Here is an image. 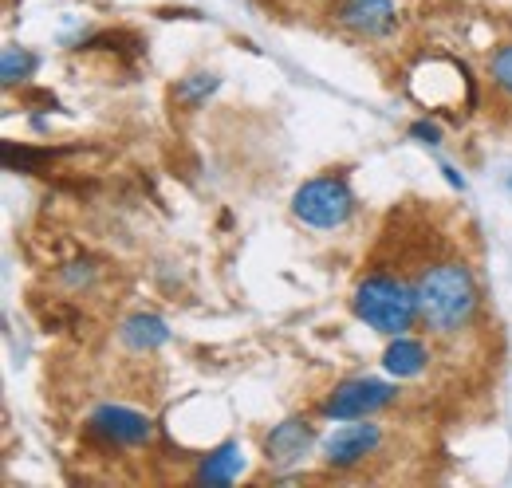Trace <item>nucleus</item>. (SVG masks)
I'll return each mask as SVG.
<instances>
[{
	"label": "nucleus",
	"instance_id": "dca6fc26",
	"mask_svg": "<svg viewBox=\"0 0 512 488\" xmlns=\"http://www.w3.org/2000/svg\"><path fill=\"white\" fill-rule=\"evenodd\" d=\"M75 323H79V311L64 300H52V304L40 307V327L44 331H71Z\"/></svg>",
	"mask_w": 512,
	"mask_h": 488
},
{
	"label": "nucleus",
	"instance_id": "9d476101",
	"mask_svg": "<svg viewBox=\"0 0 512 488\" xmlns=\"http://www.w3.org/2000/svg\"><path fill=\"white\" fill-rule=\"evenodd\" d=\"M119 339L127 343L130 351H154V347H162L166 339H170V331H166V323L158 319V315H130L127 323L119 327Z\"/></svg>",
	"mask_w": 512,
	"mask_h": 488
},
{
	"label": "nucleus",
	"instance_id": "6ab92c4d",
	"mask_svg": "<svg viewBox=\"0 0 512 488\" xmlns=\"http://www.w3.org/2000/svg\"><path fill=\"white\" fill-rule=\"evenodd\" d=\"M509 185H512V182H509Z\"/></svg>",
	"mask_w": 512,
	"mask_h": 488
},
{
	"label": "nucleus",
	"instance_id": "9b49d317",
	"mask_svg": "<svg viewBox=\"0 0 512 488\" xmlns=\"http://www.w3.org/2000/svg\"><path fill=\"white\" fill-rule=\"evenodd\" d=\"M430 363V355H426V347L422 343H414V339H394L390 347H386L383 355V366L394 374V378H414V374H422Z\"/></svg>",
	"mask_w": 512,
	"mask_h": 488
},
{
	"label": "nucleus",
	"instance_id": "7ed1b4c3",
	"mask_svg": "<svg viewBox=\"0 0 512 488\" xmlns=\"http://www.w3.org/2000/svg\"><path fill=\"white\" fill-rule=\"evenodd\" d=\"M292 213L312 229H339L355 213V193H351L347 178L323 174V178H312V182H304L296 189Z\"/></svg>",
	"mask_w": 512,
	"mask_h": 488
},
{
	"label": "nucleus",
	"instance_id": "6e6552de",
	"mask_svg": "<svg viewBox=\"0 0 512 488\" xmlns=\"http://www.w3.org/2000/svg\"><path fill=\"white\" fill-rule=\"evenodd\" d=\"M308 445H312V426L300 422V418L280 422V426L268 433V441H264L272 465H296V461L308 453Z\"/></svg>",
	"mask_w": 512,
	"mask_h": 488
},
{
	"label": "nucleus",
	"instance_id": "f8f14e48",
	"mask_svg": "<svg viewBox=\"0 0 512 488\" xmlns=\"http://www.w3.org/2000/svg\"><path fill=\"white\" fill-rule=\"evenodd\" d=\"M64 150H36V146H20V142H4L0 146V162L4 170H20V174H40L44 166H52Z\"/></svg>",
	"mask_w": 512,
	"mask_h": 488
},
{
	"label": "nucleus",
	"instance_id": "a211bd4d",
	"mask_svg": "<svg viewBox=\"0 0 512 488\" xmlns=\"http://www.w3.org/2000/svg\"><path fill=\"white\" fill-rule=\"evenodd\" d=\"M410 134H414V138H422V142H430V146H438V142H442V130L426 119L414 122V126H410Z\"/></svg>",
	"mask_w": 512,
	"mask_h": 488
},
{
	"label": "nucleus",
	"instance_id": "1a4fd4ad",
	"mask_svg": "<svg viewBox=\"0 0 512 488\" xmlns=\"http://www.w3.org/2000/svg\"><path fill=\"white\" fill-rule=\"evenodd\" d=\"M241 469H245L241 445H237V441H225L221 449H213V453L201 461L197 481H201V485H233V481L241 477Z\"/></svg>",
	"mask_w": 512,
	"mask_h": 488
},
{
	"label": "nucleus",
	"instance_id": "f257e3e1",
	"mask_svg": "<svg viewBox=\"0 0 512 488\" xmlns=\"http://www.w3.org/2000/svg\"><path fill=\"white\" fill-rule=\"evenodd\" d=\"M418 311H422V323L438 335H453V331L469 327V319L477 315L473 272L457 260L426 268L422 280H418Z\"/></svg>",
	"mask_w": 512,
	"mask_h": 488
},
{
	"label": "nucleus",
	"instance_id": "f3484780",
	"mask_svg": "<svg viewBox=\"0 0 512 488\" xmlns=\"http://www.w3.org/2000/svg\"><path fill=\"white\" fill-rule=\"evenodd\" d=\"M489 71H493L497 87H501V91H509V95H512V44H505V48H497V56H493V63H489Z\"/></svg>",
	"mask_w": 512,
	"mask_h": 488
},
{
	"label": "nucleus",
	"instance_id": "ddd939ff",
	"mask_svg": "<svg viewBox=\"0 0 512 488\" xmlns=\"http://www.w3.org/2000/svg\"><path fill=\"white\" fill-rule=\"evenodd\" d=\"M87 48H103V52H119V56H142L146 52V44L127 32V28H119V32H99V36H91L87 40Z\"/></svg>",
	"mask_w": 512,
	"mask_h": 488
},
{
	"label": "nucleus",
	"instance_id": "f03ea898",
	"mask_svg": "<svg viewBox=\"0 0 512 488\" xmlns=\"http://www.w3.org/2000/svg\"><path fill=\"white\" fill-rule=\"evenodd\" d=\"M355 315L367 323V327H375V331H383V335H402V331H410V323L422 315L418 311V288H410V284H402V280H394V276H367L359 288H355Z\"/></svg>",
	"mask_w": 512,
	"mask_h": 488
},
{
	"label": "nucleus",
	"instance_id": "20e7f679",
	"mask_svg": "<svg viewBox=\"0 0 512 488\" xmlns=\"http://www.w3.org/2000/svg\"><path fill=\"white\" fill-rule=\"evenodd\" d=\"M390 398H394V386L390 382L351 378V382H343V386L331 390V398L323 402V414L327 418H339V422H355V418H367V414L383 410Z\"/></svg>",
	"mask_w": 512,
	"mask_h": 488
},
{
	"label": "nucleus",
	"instance_id": "2eb2a0df",
	"mask_svg": "<svg viewBox=\"0 0 512 488\" xmlns=\"http://www.w3.org/2000/svg\"><path fill=\"white\" fill-rule=\"evenodd\" d=\"M36 71V56L24 52V48H4V60H0V79L4 87H16L20 79H28Z\"/></svg>",
	"mask_w": 512,
	"mask_h": 488
},
{
	"label": "nucleus",
	"instance_id": "423d86ee",
	"mask_svg": "<svg viewBox=\"0 0 512 488\" xmlns=\"http://www.w3.org/2000/svg\"><path fill=\"white\" fill-rule=\"evenodd\" d=\"M335 20L355 32V36H367V40H379L390 36L394 24H398V12H394V0H335Z\"/></svg>",
	"mask_w": 512,
	"mask_h": 488
},
{
	"label": "nucleus",
	"instance_id": "4468645a",
	"mask_svg": "<svg viewBox=\"0 0 512 488\" xmlns=\"http://www.w3.org/2000/svg\"><path fill=\"white\" fill-rule=\"evenodd\" d=\"M213 91H217V75H209V71H197V75H190V79H182V83H178L174 99H178L182 107H197V103H205Z\"/></svg>",
	"mask_w": 512,
	"mask_h": 488
},
{
	"label": "nucleus",
	"instance_id": "39448f33",
	"mask_svg": "<svg viewBox=\"0 0 512 488\" xmlns=\"http://www.w3.org/2000/svg\"><path fill=\"white\" fill-rule=\"evenodd\" d=\"M87 426L107 445H146L154 437V422L127 406H99Z\"/></svg>",
	"mask_w": 512,
	"mask_h": 488
},
{
	"label": "nucleus",
	"instance_id": "0eeeda50",
	"mask_svg": "<svg viewBox=\"0 0 512 488\" xmlns=\"http://www.w3.org/2000/svg\"><path fill=\"white\" fill-rule=\"evenodd\" d=\"M379 445H383L379 426H343L323 441V457H327V465H335V469H351V465L367 461Z\"/></svg>",
	"mask_w": 512,
	"mask_h": 488
}]
</instances>
